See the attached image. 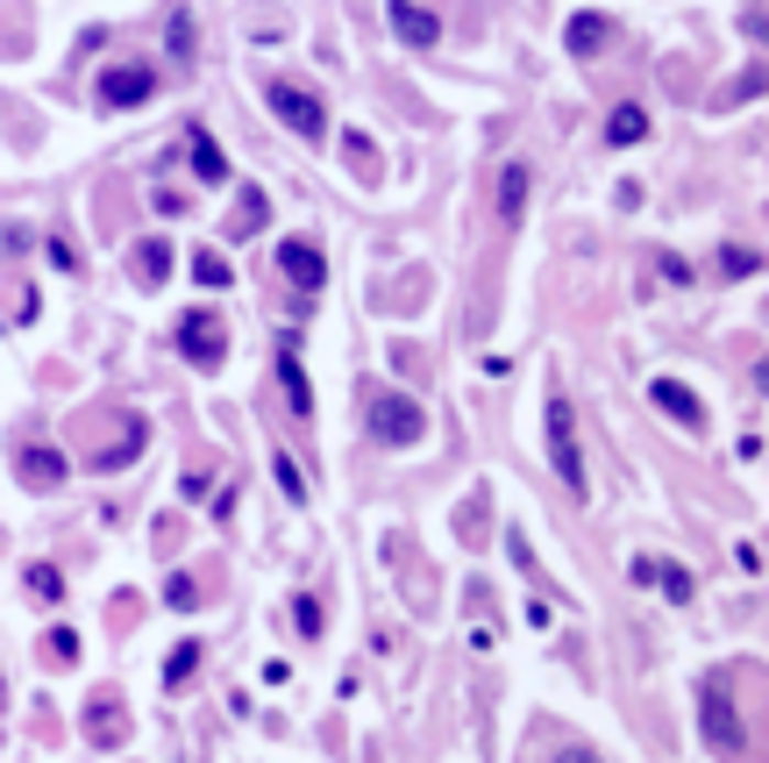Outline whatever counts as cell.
<instances>
[{
	"mask_svg": "<svg viewBox=\"0 0 769 763\" xmlns=\"http://www.w3.org/2000/svg\"><path fill=\"white\" fill-rule=\"evenodd\" d=\"M549 464H556V478H563V492L570 500H584L592 492V478H584V457H578V414H570V400H549Z\"/></svg>",
	"mask_w": 769,
	"mask_h": 763,
	"instance_id": "cell-1",
	"label": "cell"
},
{
	"mask_svg": "<svg viewBox=\"0 0 769 763\" xmlns=\"http://www.w3.org/2000/svg\"><path fill=\"white\" fill-rule=\"evenodd\" d=\"M178 350H186V364L221 371V364H229V321H221L215 307H193L186 321H178Z\"/></svg>",
	"mask_w": 769,
	"mask_h": 763,
	"instance_id": "cell-2",
	"label": "cell"
},
{
	"mask_svg": "<svg viewBox=\"0 0 769 763\" xmlns=\"http://www.w3.org/2000/svg\"><path fill=\"white\" fill-rule=\"evenodd\" d=\"M264 100H271V115H278L285 129H299L307 143H321V137H328V108H321L314 94H299L293 79H271V86H264Z\"/></svg>",
	"mask_w": 769,
	"mask_h": 763,
	"instance_id": "cell-3",
	"label": "cell"
},
{
	"mask_svg": "<svg viewBox=\"0 0 769 763\" xmlns=\"http://www.w3.org/2000/svg\"><path fill=\"white\" fill-rule=\"evenodd\" d=\"M420 428H428V414H420L406 393H378V400H371V436H378V443H399V450H406V443H420Z\"/></svg>",
	"mask_w": 769,
	"mask_h": 763,
	"instance_id": "cell-4",
	"label": "cell"
},
{
	"mask_svg": "<svg viewBox=\"0 0 769 763\" xmlns=\"http://www.w3.org/2000/svg\"><path fill=\"white\" fill-rule=\"evenodd\" d=\"M278 272L293 279L299 293H321V286H328V258L307 243V236H285V243H278Z\"/></svg>",
	"mask_w": 769,
	"mask_h": 763,
	"instance_id": "cell-5",
	"label": "cell"
},
{
	"mask_svg": "<svg viewBox=\"0 0 769 763\" xmlns=\"http://www.w3.org/2000/svg\"><path fill=\"white\" fill-rule=\"evenodd\" d=\"M150 94H157V72L150 65H108L100 72V100H108V108H143Z\"/></svg>",
	"mask_w": 769,
	"mask_h": 763,
	"instance_id": "cell-6",
	"label": "cell"
},
{
	"mask_svg": "<svg viewBox=\"0 0 769 763\" xmlns=\"http://www.w3.org/2000/svg\"><path fill=\"white\" fill-rule=\"evenodd\" d=\"M385 14H392V36L414 43V51H435V43H442V22H435L420 0H385Z\"/></svg>",
	"mask_w": 769,
	"mask_h": 763,
	"instance_id": "cell-7",
	"label": "cell"
},
{
	"mask_svg": "<svg viewBox=\"0 0 769 763\" xmlns=\"http://www.w3.org/2000/svg\"><path fill=\"white\" fill-rule=\"evenodd\" d=\"M648 400H656V407L670 414V422H684V428H705V400L691 393L684 379H656V385H648Z\"/></svg>",
	"mask_w": 769,
	"mask_h": 763,
	"instance_id": "cell-8",
	"label": "cell"
},
{
	"mask_svg": "<svg viewBox=\"0 0 769 763\" xmlns=\"http://www.w3.org/2000/svg\"><path fill=\"white\" fill-rule=\"evenodd\" d=\"M635 578H641V586H656L662 600H677V607L691 600V571H684V564H662V557H635Z\"/></svg>",
	"mask_w": 769,
	"mask_h": 763,
	"instance_id": "cell-9",
	"label": "cell"
},
{
	"mask_svg": "<svg viewBox=\"0 0 769 763\" xmlns=\"http://www.w3.org/2000/svg\"><path fill=\"white\" fill-rule=\"evenodd\" d=\"M705 742H713V750H741V721H734L719 685H705Z\"/></svg>",
	"mask_w": 769,
	"mask_h": 763,
	"instance_id": "cell-10",
	"label": "cell"
},
{
	"mask_svg": "<svg viewBox=\"0 0 769 763\" xmlns=\"http://www.w3.org/2000/svg\"><path fill=\"white\" fill-rule=\"evenodd\" d=\"M22 486L29 492H57V486H65V457H57V450H29L22 457Z\"/></svg>",
	"mask_w": 769,
	"mask_h": 763,
	"instance_id": "cell-11",
	"label": "cell"
},
{
	"mask_svg": "<svg viewBox=\"0 0 769 763\" xmlns=\"http://www.w3.org/2000/svg\"><path fill=\"white\" fill-rule=\"evenodd\" d=\"M606 36H613L606 14H578V22H570V57H598V51H606Z\"/></svg>",
	"mask_w": 769,
	"mask_h": 763,
	"instance_id": "cell-12",
	"label": "cell"
},
{
	"mask_svg": "<svg viewBox=\"0 0 769 763\" xmlns=\"http://www.w3.org/2000/svg\"><path fill=\"white\" fill-rule=\"evenodd\" d=\"M520 215H527V164H506L499 172V221L513 229Z\"/></svg>",
	"mask_w": 769,
	"mask_h": 763,
	"instance_id": "cell-13",
	"label": "cell"
},
{
	"mask_svg": "<svg viewBox=\"0 0 769 763\" xmlns=\"http://www.w3.org/2000/svg\"><path fill=\"white\" fill-rule=\"evenodd\" d=\"M135 279H143V286H164V279H172V243H164V236H150V243L135 250Z\"/></svg>",
	"mask_w": 769,
	"mask_h": 763,
	"instance_id": "cell-14",
	"label": "cell"
},
{
	"mask_svg": "<svg viewBox=\"0 0 769 763\" xmlns=\"http://www.w3.org/2000/svg\"><path fill=\"white\" fill-rule=\"evenodd\" d=\"M186 137H193V172H200L207 186H215V178H229V157H221V143L207 137V129H186Z\"/></svg>",
	"mask_w": 769,
	"mask_h": 763,
	"instance_id": "cell-15",
	"label": "cell"
},
{
	"mask_svg": "<svg viewBox=\"0 0 769 763\" xmlns=\"http://www.w3.org/2000/svg\"><path fill=\"white\" fill-rule=\"evenodd\" d=\"M648 137V115L627 100V108H613V122H606V143H620V151H635V143Z\"/></svg>",
	"mask_w": 769,
	"mask_h": 763,
	"instance_id": "cell-16",
	"label": "cell"
},
{
	"mask_svg": "<svg viewBox=\"0 0 769 763\" xmlns=\"http://www.w3.org/2000/svg\"><path fill=\"white\" fill-rule=\"evenodd\" d=\"M278 385H285V400H293V414H314V393H307V371H299V357L285 350L278 357Z\"/></svg>",
	"mask_w": 769,
	"mask_h": 763,
	"instance_id": "cell-17",
	"label": "cell"
},
{
	"mask_svg": "<svg viewBox=\"0 0 769 763\" xmlns=\"http://www.w3.org/2000/svg\"><path fill=\"white\" fill-rule=\"evenodd\" d=\"M22 586H29V600H43V607H57V600H65V578H57V564H29V571H22Z\"/></svg>",
	"mask_w": 769,
	"mask_h": 763,
	"instance_id": "cell-18",
	"label": "cell"
},
{
	"mask_svg": "<svg viewBox=\"0 0 769 763\" xmlns=\"http://www.w3.org/2000/svg\"><path fill=\"white\" fill-rule=\"evenodd\" d=\"M193 279H200L207 293H221V286H235V264L215 258V250H200V258H193Z\"/></svg>",
	"mask_w": 769,
	"mask_h": 763,
	"instance_id": "cell-19",
	"label": "cell"
},
{
	"mask_svg": "<svg viewBox=\"0 0 769 763\" xmlns=\"http://www.w3.org/2000/svg\"><path fill=\"white\" fill-rule=\"evenodd\" d=\"M193 664H200V642H178V650H172V664H164V678H172V685H186V678H193Z\"/></svg>",
	"mask_w": 769,
	"mask_h": 763,
	"instance_id": "cell-20",
	"label": "cell"
},
{
	"mask_svg": "<svg viewBox=\"0 0 769 763\" xmlns=\"http://www.w3.org/2000/svg\"><path fill=\"white\" fill-rule=\"evenodd\" d=\"M271 471H278L285 500H307V478H299V464H293V457H271Z\"/></svg>",
	"mask_w": 769,
	"mask_h": 763,
	"instance_id": "cell-21",
	"label": "cell"
},
{
	"mask_svg": "<svg viewBox=\"0 0 769 763\" xmlns=\"http://www.w3.org/2000/svg\"><path fill=\"white\" fill-rule=\"evenodd\" d=\"M164 600H172L178 613H193V607H200V586H193V578H172V586H164Z\"/></svg>",
	"mask_w": 769,
	"mask_h": 763,
	"instance_id": "cell-22",
	"label": "cell"
},
{
	"mask_svg": "<svg viewBox=\"0 0 769 763\" xmlns=\"http://www.w3.org/2000/svg\"><path fill=\"white\" fill-rule=\"evenodd\" d=\"M43 650H51V656H57V664H72V656H79V635H72V628H57V635H51V642H43Z\"/></svg>",
	"mask_w": 769,
	"mask_h": 763,
	"instance_id": "cell-23",
	"label": "cell"
},
{
	"mask_svg": "<svg viewBox=\"0 0 769 763\" xmlns=\"http://www.w3.org/2000/svg\"><path fill=\"white\" fill-rule=\"evenodd\" d=\"M293 621H299V635H321V600H299Z\"/></svg>",
	"mask_w": 769,
	"mask_h": 763,
	"instance_id": "cell-24",
	"label": "cell"
},
{
	"mask_svg": "<svg viewBox=\"0 0 769 763\" xmlns=\"http://www.w3.org/2000/svg\"><path fill=\"white\" fill-rule=\"evenodd\" d=\"M172 51H178V57L193 51V14H172Z\"/></svg>",
	"mask_w": 769,
	"mask_h": 763,
	"instance_id": "cell-25",
	"label": "cell"
}]
</instances>
